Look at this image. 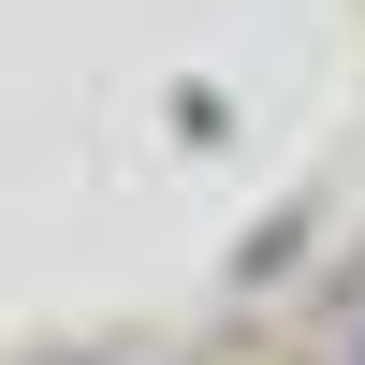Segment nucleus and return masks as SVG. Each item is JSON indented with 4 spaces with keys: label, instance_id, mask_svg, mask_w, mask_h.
Listing matches in <instances>:
<instances>
[{
    "label": "nucleus",
    "instance_id": "obj_1",
    "mask_svg": "<svg viewBox=\"0 0 365 365\" xmlns=\"http://www.w3.org/2000/svg\"><path fill=\"white\" fill-rule=\"evenodd\" d=\"M351 365H365V351H351Z\"/></svg>",
    "mask_w": 365,
    "mask_h": 365
}]
</instances>
